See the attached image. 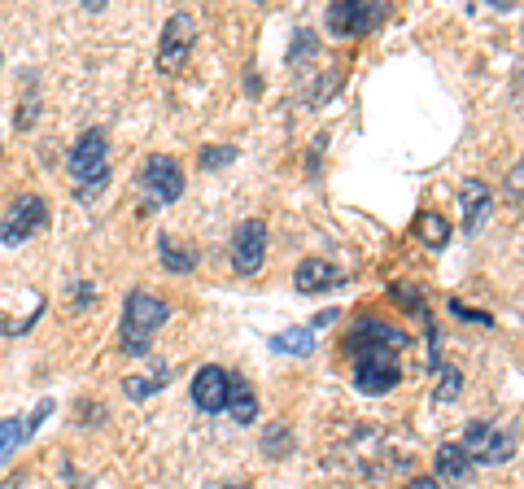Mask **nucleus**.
Listing matches in <instances>:
<instances>
[{
    "label": "nucleus",
    "mask_w": 524,
    "mask_h": 489,
    "mask_svg": "<svg viewBox=\"0 0 524 489\" xmlns=\"http://www.w3.org/2000/svg\"><path fill=\"white\" fill-rule=\"evenodd\" d=\"M166 315H171V306L162 302V297H153L145 289H136L127 297L123 306V332H118V345H123V354L131 359H145L149 354V341L158 337V328L166 324Z\"/></svg>",
    "instance_id": "f257e3e1"
},
{
    "label": "nucleus",
    "mask_w": 524,
    "mask_h": 489,
    "mask_svg": "<svg viewBox=\"0 0 524 489\" xmlns=\"http://www.w3.org/2000/svg\"><path fill=\"white\" fill-rule=\"evenodd\" d=\"M345 350L354 354V385H359V393L380 398V393H389L402 380L398 354L385 350V345H345Z\"/></svg>",
    "instance_id": "f03ea898"
},
{
    "label": "nucleus",
    "mask_w": 524,
    "mask_h": 489,
    "mask_svg": "<svg viewBox=\"0 0 524 489\" xmlns=\"http://www.w3.org/2000/svg\"><path fill=\"white\" fill-rule=\"evenodd\" d=\"M463 455L476 463H507L516 455V433L498 428L494 420H472L463 433Z\"/></svg>",
    "instance_id": "7ed1b4c3"
},
{
    "label": "nucleus",
    "mask_w": 524,
    "mask_h": 489,
    "mask_svg": "<svg viewBox=\"0 0 524 489\" xmlns=\"http://www.w3.org/2000/svg\"><path fill=\"white\" fill-rule=\"evenodd\" d=\"M136 184L145 188L158 206H171V201L184 197V171H180V162H175L171 153H153V158H145Z\"/></svg>",
    "instance_id": "20e7f679"
},
{
    "label": "nucleus",
    "mask_w": 524,
    "mask_h": 489,
    "mask_svg": "<svg viewBox=\"0 0 524 489\" xmlns=\"http://www.w3.org/2000/svg\"><path fill=\"white\" fill-rule=\"evenodd\" d=\"M44 228H49V206H44V197L22 193L14 206L5 210V219H0V241H5V245H22L27 236L44 232Z\"/></svg>",
    "instance_id": "39448f33"
},
{
    "label": "nucleus",
    "mask_w": 524,
    "mask_h": 489,
    "mask_svg": "<svg viewBox=\"0 0 524 489\" xmlns=\"http://www.w3.org/2000/svg\"><path fill=\"white\" fill-rule=\"evenodd\" d=\"M105 166H110V136H105V127H88L75 140V149H70L66 171H70V180H75V184H83L88 175L105 171Z\"/></svg>",
    "instance_id": "423d86ee"
},
{
    "label": "nucleus",
    "mask_w": 524,
    "mask_h": 489,
    "mask_svg": "<svg viewBox=\"0 0 524 489\" xmlns=\"http://www.w3.org/2000/svg\"><path fill=\"white\" fill-rule=\"evenodd\" d=\"M262 258H267V228H262V219H245L232 236L236 276H254V271H262Z\"/></svg>",
    "instance_id": "0eeeda50"
},
{
    "label": "nucleus",
    "mask_w": 524,
    "mask_h": 489,
    "mask_svg": "<svg viewBox=\"0 0 524 489\" xmlns=\"http://www.w3.org/2000/svg\"><path fill=\"white\" fill-rule=\"evenodd\" d=\"M193 40H197V22L188 14H171L166 18V27H162V40H158V66L162 70H180L188 49H193Z\"/></svg>",
    "instance_id": "6e6552de"
},
{
    "label": "nucleus",
    "mask_w": 524,
    "mask_h": 489,
    "mask_svg": "<svg viewBox=\"0 0 524 489\" xmlns=\"http://www.w3.org/2000/svg\"><path fill=\"white\" fill-rule=\"evenodd\" d=\"M385 18V5H363V0H341V5H328V31L332 35H363L367 27Z\"/></svg>",
    "instance_id": "1a4fd4ad"
},
{
    "label": "nucleus",
    "mask_w": 524,
    "mask_h": 489,
    "mask_svg": "<svg viewBox=\"0 0 524 489\" xmlns=\"http://www.w3.org/2000/svg\"><path fill=\"white\" fill-rule=\"evenodd\" d=\"M223 402H228V372H223L219 363H206L193 376V407L206 415H219Z\"/></svg>",
    "instance_id": "9d476101"
},
{
    "label": "nucleus",
    "mask_w": 524,
    "mask_h": 489,
    "mask_svg": "<svg viewBox=\"0 0 524 489\" xmlns=\"http://www.w3.org/2000/svg\"><path fill=\"white\" fill-rule=\"evenodd\" d=\"M345 345H385V350L398 354V350H407V345H411V337L402 328H389V324H380V319L367 315V319L354 324V332L345 337Z\"/></svg>",
    "instance_id": "9b49d317"
},
{
    "label": "nucleus",
    "mask_w": 524,
    "mask_h": 489,
    "mask_svg": "<svg viewBox=\"0 0 524 489\" xmlns=\"http://www.w3.org/2000/svg\"><path fill=\"white\" fill-rule=\"evenodd\" d=\"M337 284H341V271L324 258H306V262H297V271H293L297 293H324V289H337Z\"/></svg>",
    "instance_id": "f8f14e48"
},
{
    "label": "nucleus",
    "mask_w": 524,
    "mask_h": 489,
    "mask_svg": "<svg viewBox=\"0 0 524 489\" xmlns=\"http://www.w3.org/2000/svg\"><path fill=\"white\" fill-rule=\"evenodd\" d=\"M459 201H463V232L476 236L485 228V219H490V188H485L481 180H468Z\"/></svg>",
    "instance_id": "ddd939ff"
},
{
    "label": "nucleus",
    "mask_w": 524,
    "mask_h": 489,
    "mask_svg": "<svg viewBox=\"0 0 524 489\" xmlns=\"http://www.w3.org/2000/svg\"><path fill=\"white\" fill-rule=\"evenodd\" d=\"M223 411H228L236 424L258 420V398H254V389H249L245 376H228V402H223Z\"/></svg>",
    "instance_id": "4468645a"
},
{
    "label": "nucleus",
    "mask_w": 524,
    "mask_h": 489,
    "mask_svg": "<svg viewBox=\"0 0 524 489\" xmlns=\"http://www.w3.org/2000/svg\"><path fill=\"white\" fill-rule=\"evenodd\" d=\"M468 472H472V459L463 455V446H455V441L437 446V455H433V481H468Z\"/></svg>",
    "instance_id": "2eb2a0df"
},
{
    "label": "nucleus",
    "mask_w": 524,
    "mask_h": 489,
    "mask_svg": "<svg viewBox=\"0 0 524 489\" xmlns=\"http://www.w3.org/2000/svg\"><path fill=\"white\" fill-rule=\"evenodd\" d=\"M267 350L284 354V359H306V354H315V332L311 328H284L276 337H267Z\"/></svg>",
    "instance_id": "dca6fc26"
},
{
    "label": "nucleus",
    "mask_w": 524,
    "mask_h": 489,
    "mask_svg": "<svg viewBox=\"0 0 524 489\" xmlns=\"http://www.w3.org/2000/svg\"><path fill=\"white\" fill-rule=\"evenodd\" d=\"M158 258H162V267L166 271H171V276H188V271H193L197 267V249L193 245H180V241H175V236H158Z\"/></svg>",
    "instance_id": "f3484780"
},
{
    "label": "nucleus",
    "mask_w": 524,
    "mask_h": 489,
    "mask_svg": "<svg viewBox=\"0 0 524 489\" xmlns=\"http://www.w3.org/2000/svg\"><path fill=\"white\" fill-rule=\"evenodd\" d=\"M415 236H420L428 249H446V241H450V223L442 219V214L424 210V214H415Z\"/></svg>",
    "instance_id": "a211bd4d"
},
{
    "label": "nucleus",
    "mask_w": 524,
    "mask_h": 489,
    "mask_svg": "<svg viewBox=\"0 0 524 489\" xmlns=\"http://www.w3.org/2000/svg\"><path fill=\"white\" fill-rule=\"evenodd\" d=\"M27 420L22 415H9V420H0V468H5L9 459H14V450L27 441V428H22Z\"/></svg>",
    "instance_id": "6ab92c4d"
},
{
    "label": "nucleus",
    "mask_w": 524,
    "mask_h": 489,
    "mask_svg": "<svg viewBox=\"0 0 524 489\" xmlns=\"http://www.w3.org/2000/svg\"><path fill=\"white\" fill-rule=\"evenodd\" d=\"M433 372H437V389H433L437 402H455L463 393V372H459V367H446V363H437Z\"/></svg>",
    "instance_id": "aec40b11"
},
{
    "label": "nucleus",
    "mask_w": 524,
    "mask_h": 489,
    "mask_svg": "<svg viewBox=\"0 0 524 489\" xmlns=\"http://www.w3.org/2000/svg\"><path fill=\"white\" fill-rule=\"evenodd\" d=\"M166 385V372H158V376H127L123 380V393L131 402H145V398H153V393H158Z\"/></svg>",
    "instance_id": "412c9836"
},
{
    "label": "nucleus",
    "mask_w": 524,
    "mask_h": 489,
    "mask_svg": "<svg viewBox=\"0 0 524 489\" xmlns=\"http://www.w3.org/2000/svg\"><path fill=\"white\" fill-rule=\"evenodd\" d=\"M232 158H236L232 145H206L197 153V166H201V171H219V166H228Z\"/></svg>",
    "instance_id": "4be33fe9"
},
{
    "label": "nucleus",
    "mask_w": 524,
    "mask_h": 489,
    "mask_svg": "<svg viewBox=\"0 0 524 489\" xmlns=\"http://www.w3.org/2000/svg\"><path fill=\"white\" fill-rule=\"evenodd\" d=\"M105 188H110V166H105V171H97V175H88L83 184H75V201H92L97 193H105Z\"/></svg>",
    "instance_id": "5701e85b"
},
{
    "label": "nucleus",
    "mask_w": 524,
    "mask_h": 489,
    "mask_svg": "<svg viewBox=\"0 0 524 489\" xmlns=\"http://www.w3.org/2000/svg\"><path fill=\"white\" fill-rule=\"evenodd\" d=\"M446 310H450V315H459L463 324H481V328H490V324H494V319L485 315V310H472V306H463L459 297H450V302H446Z\"/></svg>",
    "instance_id": "b1692460"
},
{
    "label": "nucleus",
    "mask_w": 524,
    "mask_h": 489,
    "mask_svg": "<svg viewBox=\"0 0 524 489\" xmlns=\"http://www.w3.org/2000/svg\"><path fill=\"white\" fill-rule=\"evenodd\" d=\"M267 455H289V428L284 424H271V433H267Z\"/></svg>",
    "instance_id": "393cba45"
},
{
    "label": "nucleus",
    "mask_w": 524,
    "mask_h": 489,
    "mask_svg": "<svg viewBox=\"0 0 524 489\" xmlns=\"http://www.w3.org/2000/svg\"><path fill=\"white\" fill-rule=\"evenodd\" d=\"M306 53H315V35L311 31H297V44L289 49V62H297V57H306Z\"/></svg>",
    "instance_id": "a878e982"
},
{
    "label": "nucleus",
    "mask_w": 524,
    "mask_h": 489,
    "mask_svg": "<svg viewBox=\"0 0 524 489\" xmlns=\"http://www.w3.org/2000/svg\"><path fill=\"white\" fill-rule=\"evenodd\" d=\"M49 411H53V398H44V402H40V407H35V415H31V420H27V424H22V428H27V437H31V433H35V428H40L44 420H49Z\"/></svg>",
    "instance_id": "bb28decb"
},
{
    "label": "nucleus",
    "mask_w": 524,
    "mask_h": 489,
    "mask_svg": "<svg viewBox=\"0 0 524 489\" xmlns=\"http://www.w3.org/2000/svg\"><path fill=\"white\" fill-rule=\"evenodd\" d=\"M332 319H341V310H337V306H332V310H319V315L311 319V332H315V328H328Z\"/></svg>",
    "instance_id": "cd10ccee"
},
{
    "label": "nucleus",
    "mask_w": 524,
    "mask_h": 489,
    "mask_svg": "<svg viewBox=\"0 0 524 489\" xmlns=\"http://www.w3.org/2000/svg\"><path fill=\"white\" fill-rule=\"evenodd\" d=\"M520 175H524V166L516 162L511 166V201H516V206H520Z\"/></svg>",
    "instance_id": "c85d7f7f"
},
{
    "label": "nucleus",
    "mask_w": 524,
    "mask_h": 489,
    "mask_svg": "<svg viewBox=\"0 0 524 489\" xmlns=\"http://www.w3.org/2000/svg\"><path fill=\"white\" fill-rule=\"evenodd\" d=\"M402 489H437V481H433V476H411Z\"/></svg>",
    "instance_id": "c756f323"
},
{
    "label": "nucleus",
    "mask_w": 524,
    "mask_h": 489,
    "mask_svg": "<svg viewBox=\"0 0 524 489\" xmlns=\"http://www.w3.org/2000/svg\"><path fill=\"white\" fill-rule=\"evenodd\" d=\"M223 489H249L245 481H232V485H223Z\"/></svg>",
    "instance_id": "7c9ffc66"
}]
</instances>
